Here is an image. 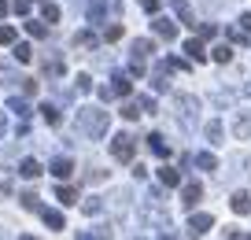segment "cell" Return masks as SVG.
Wrapping results in <instances>:
<instances>
[{"mask_svg": "<svg viewBox=\"0 0 251 240\" xmlns=\"http://www.w3.org/2000/svg\"><path fill=\"white\" fill-rule=\"evenodd\" d=\"M41 19H45V23H59V8H55V4H45V8H41Z\"/></svg>", "mask_w": 251, "mask_h": 240, "instance_id": "22", "label": "cell"}, {"mask_svg": "<svg viewBox=\"0 0 251 240\" xmlns=\"http://www.w3.org/2000/svg\"><path fill=\"white\" fill-rule=\"evenodd\" d=\"M15 59H19V63H30V59H33V48H30V45H15Z\"/></svg>", "mask_w": 251, "mask_h": 240, "instance_id": "23", "label": "cell"}, {"mask_svg": "<svg viewBox=\"0 0 251 240\" xmlns=\"http://www.w3.org/2000/svg\"><path fill=\"white\" fill-rule=\"evenodd\" d=\"M103 8H107L103 0H93V4H89V19H93V23H100V19H103Z\"/></svg>", "mask_w": 251, "mask_h": 240, "instance_id": "20", "label": "cell"}, {"mask_svg": "<svg viewBox=\"0 0 251 240\" xmlns=\"http://www.w3.org/2000/svg\"><path fill=\"white\" fill-rule=\"evenodd\" d=\"M89 85H93V78L81 74V78H78V89H81V93H89Z\"/></svg>", "mask_w": 251, "mask_h": 240, "instance_id": "34", "label": "cell"}, {"mask_svg": "<svg viewBox=\"0 0 251 240\" xmlns=\"http://www.w3.org/2000/svg\"><path fill=\"white\" fill-rule=\"evenodd\" d=\"M11 8H15L19 15H26V11H30V0H15V4H11Z\"/></svg>", "mask_w": 251, "mask_h": 240, "instance_id": "32", "label": "cell"}, {"mask_svg": "<svg viewBox=\"0 0 251 240\" xmlns=\"http://www.w3.org/2000/svg\"><path fill=\"white\" fill-rule=\"evenodd\" d=\"M200 200H203V185L200 181H185L181 185V207H196Z\"/></svg>", "mask_w": 251, "mask_h": 240, "instance_id": "3", "label": "cell"}, {"mask_svg": "<svg viewBox=\"0 0 251 240\" xmlns=\"http://www.w3.org/2000/svg\"><path fill=\"white\" fill-rule=\"evenodd\" d=\"M0 15H8V0H0Z\"/></svg>", "mask_w": 251, "mask_h": 240, "instance_id": "36", "label": "cell"}, {"mask_svg": "<svg viewBox=\"0 0 251 240\" xmlns=\"http://www.w3.org/2000/svg\"><path fill=\"white\" fill-rule=\"evenodd\" d=\"M141 115H144V107H141L137 100H126V104H122V118H129V122H133V118H141Z\"/></svg>", "mask_w": 251, "mask_h": 240, "instance_id": "15", "label": "cell"}, {"mask_svg": "<svg viewBox=\"0 0 251 240\" xmlns=\"http://www.w3.org/2000/svg\"><path fill=\"white\" fill-rule=\"evenodd\" d=\"M118 37H122V26H118V23H111L107 30H103V41H118Z\"/></svg>", "mask_w": 251, "mask_h": 240, "instance_id": "26", "label": "cell"}, {"mask_svg": "<svg viewBox=\"0 0 251 240\" xmlns=\"http://www.w3.org/2000/svg\"><path fill=\"white\" fill-rule=\"evenodd\" d=\"M48 170H52V174H55V178H59V181H67V178H71V174H74V159H71V155H55Z\"/></svg>", "mask_w": 251, "mask_h": 240, "instance_id": "4", "label": "cell"}, {"mask_svg": "<svg viewBox=\"0 0 251 240\" xmlns=\"http://www.w3.org/2000/svg\"><path fill=\"white\" fill-rule=\"evenodd\" d=\"M207 137H211V144H218L222 140V122H207Z\"/></svg>", "mask_w": 251, "mask_h": 240, "instance_id": "25", "label": "cell"}, {"mask_svg": "<svg viewBox=\"0 0 251 240\" xmlns=\"http://www.w3.org/2000/svg\"><path fill=\"white\" fill-rule=\"evenodd\" d=\"M4 130H8V118H0V133H4Z\"/></svg>", "mask_w": 251, "mask_h": 240, "instance_id": "37", "label": "cell"}, {"mask_svg": "<svg viewBox=\"0 0 251 240\" xmlns=\"http://www.w3.org/2000/svg\"><path fill=\"white\" fill-rule=\"evenodd\" d=\"M129 89H133V81L126 74H115V85H111V96H129Z\"/></svg>", "mask_w": 251, "mask_h": 240, "instance_id": "12", "label": "cell"}, {"mask_svg": "<svg viewBox=\"0 0 251 240\" xmlns=\"http://www.w3.org/2000/svg\"><path fill=\"white\" fill-rule=\"evenodd\" d=\"M211 225H214V218H211V214H192V218H188V229L196 233V237H203Z\"/></svg>", "mask_w": 251, "mask_h": 240, "instance_id": "5", "label": "cell"}, {"mask_svg": "<svg viewBox=\"0 0 251 240\" xmlns=\"http://www.w3.org/2000/svg\"><path fill=\"white\" fill-rule=\"evenodd\" d=\"M41 115H45V122H59V111H55V104H41Z\"/></svg>", "mask_w": 251, "mask_h": 240, "instance_id": "21", "label": "cell"}, {"mask_svg": "<svg viewBox=\"0 0 251 240\" xmlns=\"http://www.w3.org/2000/svg\"><path fill=\"white\" fill-rule=\"evenodd\" d=\"M19 200H23V207H26V211H41V200H37V192H23Z\"/></svg>", "mask_w": 251, "mask_h": 240, "instance_id": "19", "label": "cell"}, {"mask_svg": "<svg viewBox=\"0 0 251 240\" xmlns=\"http://www.w3.org/2000/svg\"><path fill=\"white\" fill-rule=\"evenodd\" d=\"M148 148L159 155V159H170V144H166V137H159V133H151V137H148Z\"/></svg>", "mask_w": 251, "mask_h": 240, "instance_id": "9", "label": "cell"}, {"mask_svg": "<svg viewBox=\"0 0 251 240\" xmlns=\"http://www.w3.org/2000/svg\"><path fill=\"white\" fill-rule=\"evenodd\" d=\"M26 33H30V37H37V41H41V37H45L48 30H45V26H41V23H33V19H30V23H26Z\"/></svg>", "mask_w": 251, "mask_h": 240, "instance_id": "24", "label": "cell"}, {"mask_svg": "<svg viewBox=\"0 0 251 240\" xmlns=\"http://www.w3.org/2000/svg\"><path fill=\"white\" fill-rule=\"evenodd\" d=\"M214 33H218L214 23H200V37H214Z\"/></svg>", "mask_w": 251, "mask_h": 240, "instance_id": "29", "label": "cell"}, {"mask_svg": "<svg viewBox=\"0 0 251 240\" xmlns=\"http://www.w3.org/2000/svg\"><path fill=\"white\" fill-rule=\"evenodd\" d=\"M37 89H41V85H37V78H26V85H23V93H26V96H37Z\"/></svg>", "mask_w": 251, "mask_h": 240, "instance_id": "28", "label": "cell"}, {"mask_svg": "<svg viewBox=\"0 0 251 240\" xmlns=\"http://www.w3.org/2000/svg\"><path fill=\"white\" fill-rule=\"evenodd\" d=\"M229 207H233L236 214H248V211H251V196H248V192H233V200H229Z\"/></svg>", "mask_w": 251, "mask_h": 240, "instance_id": "11", "label": "cell"}, {"mask_svg": "<svg viewBox=\"0 0 251 240\" xmlns=\"http://www.w3.org/2000/svg\"><path fill=\"white\" fill-rule=\"evenodd\" d=\"M19 174H23V178H41V174H45V170H41V163H37V159H23V166H19Z\"/></svg>", "mask_w": 251, "mask_h": 240, "instance_id": "13", "label": "cell"}, {"mask_svg": "<svg viewBox=\"0 0 251 240\" xmlns=\"http://www.w3.org/2000/svg\"><path fill=\"white\" fill-rule=\"evenodd\" d=\"M81 211H85V214H96V211H100V200H96V196H93V200H85V203H81Z\"/></svg>", "mask_w": 251, "mask_h": 240, "instance_id": "30", "label": "cell"}, {"mask_svg": "<svg viewBox=\"0 0 251 240\" xmlns=\"http://www.w3.org/2000/svg\"><path fill=\"white\" fill-rule=\"evenodd\" d=\"M78 130L85 137H103L107 133V111L103 107H81L78 111Z\"/></svg>", "mask_w": 251, "mask_h": 240, "instance_id": "1", "label": "cell"}, {"mask_svg": "<svg viewBox=\"0 0 251 240\" xmlns=\"http://www.w3.org/2000/svg\"><path fill=\"white\" fill-rule=\"evenodd\" d=\"M155 33L163 41H174L177 37V26H174V19H155Z\"/></svg>", "mask_w": 251, "mask_h": 240, "instance_id": "8", "label": "cell"}, {"mask_svg": "<svg viewBox=\"0 0 251 240\" xmlns=\"http://www.w3.org/2000/svg\"><path fill=\"white\" fill-rule=\"evenodd\" d=\"M141 8H144V11H151V15H155V11H159V0H141Z\"/></svg>", "mask_w": 251, "mask_h": 240, "instance_id": "33", "label": "cell"}, {"mask_svg": "<svg viewBox=\"0 0 251 240\" xmlns=\"http://www.w3.org/2000/svg\"><path fill=\"white\" fill-rule=\"evenodd\" d=\"M196 166H200V170H218V159H214L211 152H200L196 155Z\"/></svg>", "mask_w": 251, "mask_h": 240, "instance_id": "16", "label": "cell"}, {"mask_svg": "<svg viewBox=\"0 0 251 240\" xmlns=\"http://www.w3.org/2000/svg\"><path fill=\"white\" fill-rule=\"evenodd\" d=\"M55 200H59L63 207H71V203L78 200V192H74V188H67V185H63V181H59V188H55Z\"/></svg>", "mask_w": 251, "mask_h": 240, "instance_id": "14", "label": "cell"}, {"mask_svg": "<svg viewBox=\"0 0 251 240\" xmlns=\"http://www.w3.org/2000/svg\"><path fill=\"white\" fill-rule=\"evenodd\" d=\"M133 152H137V144H133L129 133H118V137L111 140V155H115L118 163H133Z\"/></svg>", "mask_w": 251, "mask_h": 240, "instance_id": "2", "label": "cell"}, {"mask_svg": "<svg viewBox=\"0 0 251 240\" xmlns=\"http://www.w3.org/2000/svg\"><path fill=\"white\" fill-rule=\"evenodd\" d=\"M185 52H188V59H196V63H203V59H207V48H203V41H200V37L185 41Z\"/></svg>", "mask_w": 251, "mask_h": 240, "instance_id": "6", "label": "cell"}, {"mask_svg": "<svg viewBox=\"0 0 251 240\" xmlns=\"http://www.w3.org/2000/svg\"><path fill=\"white\" fill-rule=\"evenodd\" d=\"M0 45H15V30L11 26H0Z\"/></svg>", "mask_w": 251, "mask_h": 240, "instance_id": "27", "label": "cell"}, {"mask_svg": "<svg viewBox=\"0 0 251 240\" xmlns=\"http://www.w3.org/2000/svg\"><path fill=\"white\" fill-rule=\"evenodd\" d=\"M103 178H107V174H103V170H89V185H100Z\"/></svg>", "mask_w": 251, "mask_h": 240, "instance_id": "31", "label": "cell"}, {"mask_svg": "<svg viewBox=\"0 0 251 240\" xmlns=\"http://www.w3.org/2000/svg\"><path fill=\"white\" fill-rule=\"evenodd\" d=\"M148 52H155V48H151V41H133V59H144Z\"/></svg>", "mask_w": 251, "mask_h": 240, "instance_id": "17", "label": "cell"}, {"mask_svg": "<svg viewBox=\"0 0 251 240\" xmlns=\"http://www.w3.org/2000/svg\"><path fill=\"white\" fill-rule=\"evenodd\" d=\"M240 23H244V30H251V15H244V19H240Z\"/></svg>", "mask_w": 251, "mask_h": 240, "instance_id": "35", "label": "cell"}, {"mask_svg": "<svg viewBox=\"0 0 251 240\" xmlns=\"http://www.w3.org/2000/svg\"><path fill=\"white\" fill-rule=\"evenodd\" d=\"M41 218H45V225H48V229H55V233L67 229V222H63V211H41Z\"/></svg>", "mask_w": 251, "mask_h": 240, "instance_id": "7", "label": "cell"}, {"mask_svg": "<svg viewBox=\"0 0 251 240\" xmlns=\"http://www.w3.org/2000/svg\"><path fill=\"white\" fill-rule=\"evenodd\" d=\"M211 55H214V63H229V59H233V48H229V45H218Z\"/></svg>", "mask_w": 251, "mask_h": 240, "instance_id": "18", "label": "cell"}, {"mask_svg": "<svg viewBox=\"0 0 251 240\" xmlns=\"http://www.w3.org/2000/svg\"><path fill=\"white\" fill-rule=\"evenodd\" d=\"M159 181H163L166 188H177L181 185V174L174 170V166H159Z\"/></svg>", "mask_w": 251, "mask_h": 240, "instance_id": "10", "label": "cell"}]
</instances>
